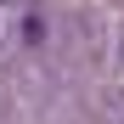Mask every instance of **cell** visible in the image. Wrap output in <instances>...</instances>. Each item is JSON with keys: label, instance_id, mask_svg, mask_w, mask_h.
I'll return each instance as SVG.
<instances>
[]
</instances>
